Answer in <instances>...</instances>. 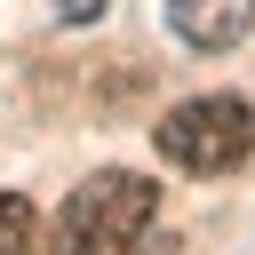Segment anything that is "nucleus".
<instances>
[{
	"instance_id": "1",
	"label": "nucleus",
	"mask_w": 255,
	"mask_h": 255,
	"mask_svg": "<svg viewBox=\"0 0 255 255\" xmlns=\"http://www.w3.org/2000/svg\"><path fill=\"white\" fill-rule=\"evenodd\" d=\"M151 207H159V183H143L128 167H104L56 207V247L48 255H128L143 239Z\"/></svg>"
},
{
	"instance_id": "2",
	"label": "nucleus",
	"mask_w": 255,
	"mask_h": 255,
	"mask_svg": "<svg viewBox=\"0 0 255 255\" xmlns=\"http://www.w3.org/2000/svg\"><path fill=\"white\" fill-rule=\"evenodd\" d=\"M255 151V112L239 96H191L159 120V159L191 167V175H231Z\"/></svg>"
},
{
	"instance_id": "3",
	"label": "nucleus",
	"mask_w": 255,
	"mask_h": 255,
	"mask_svg": "<svg viewBox=\"0 0 255 255\" xmlns=\"http://www.w3.org/2000/svg\"><path fill=\"white\" fill-rule=\"evenodd\" d=\"M167 24L191 48H239L255 24V0H167Z\"/></svg>"
},
{
	"instance_id": "4",
	"label": "nucleus",
	"mask_w": 255,
	"mask_h": 255,
	"mask_svg": "<svg viewBox=\"0 0 255 255\" xmlns=\"http://www.w3.org/2000/svg\"><path fill=\"white\" fill-rule=\"evenodd\" d=\"M0 255H32V207L0 199Z\"/></svg>"
},
{
	"instance_id": "5",
	"label": "nucleus",
	"mask_w": 255,
	"mask_h": 255,
	"mask_svg": "<svg viewBox=\"0 0 255 255\" xmlns=\"http://www.w3.org/2000/svg\"><path fill=\"white\" fill-rule=\"evenodd\" d=\"M56 16H64V24H96V16H104V0H56Z\"/></svg>"
}]
</instances>
